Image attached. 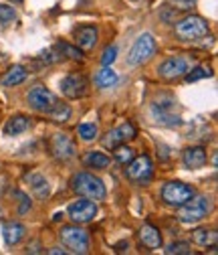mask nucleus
Listing matches in <instances>:
<instances>
[{
    "mask_svg": "<svg viewBox=\"0 0 218 255\" xmlns=\"http://www.w3.org/2000/svg\"><path fill=\"white\" fill-rule=\"evenodd\" d=\"M212 211V199L210 197H192L188 199L184 205H180V211H178V219L186 225L190 223H198L202 221L208 213Z\"/></svg>",
    "mask_w": 218,
    "mask_h": 255,
    "instance_id": "obj_1",
    "label": "nucleus"
},
{
    "mask_svg": "<svg viewBox=\"0 0 218 255\" xmlns=\"http://www.w3.org/2000/svg\"><path fill=\"white\" fill-rule=\"evenodd\" d=\"M73 190L81 197L93 199V201H101L105 199V184L89 172H79L73 176Z\"/></svg>",
    "mask_w": 218,
    "mask_h": 255,
    "instance_id": "obj_2",
    "label": "nucleus"
},
{
    "mask_svg": "<svg viewBox=\"0 0 218 255\" xmlns=\"http://www.w3.org/2000/svg\"><path fill=\"white\" fill-rule=\"evenodd\" d=\"M208 35V22L202 16H186L176 24V37L182 41H198Z\"/></svg>",
    "mask_w": 218,
    "mask_h": 255,
    "instance_id": "obj_3",
    "label": "nucleus"
},
{
    "mask_svg": "<svg viewBox=\"0 0 218 255\" xmlns=\"http://www.w3.org/2000/svg\"><path fill=\"white\" fill-rule=\"evenodd\" d=\"M59 237L63 241V245L69 247L73 253H87L89 251V235L81 227H73V225L63 227Z\"/></svg>",
    "mask_w": 218,
    "mask_h": 255,
    "instance_id": "obj_4",
    "label": "nucleus"
},
{
    "mask_svg": "<svg viewBox=\"0 0 218 255\" xmlns=\"http://www.w3.org/2000/svg\"><path fill=\"white\" fill-rule=\"evenodd\" d=\"M192 197H194V188L184 182H168L162 188V199L172 207H180Z\"/></svg>",
    "mask_w": 218,
    "mask_h": 255,
    "instance_id": "obj_5",
    "label": "nucleus"
},
{
    "mask_svg": "<svg viewBox=\"0 0 218 255\" xmlns=\"http://www.w3.org/2000/svg\"><path fill=\"white\" fill-rule=\"evenodd\" d=\"M153 51H155V41H153V37L151 35H142L136 43H134V47H132V51H130V55H128V63L132 67H136V65H142L144 61H147L151 55H153Z\"/></svg>",
    "mask_w": 218,
    "mask_h": 255,
    "instance_id": "obj_6",
    "label": "nucleus"
},
{
    "mask_svg": "<svg viewBox=\"0 0 218 255\" xmlns=\"http://www.w3.org/2000/svg\"><path fill=\"white\" fill-rule=\"evenodd\" d=\"M151 160L144 154V156H136L132 162H128V168H126V174L132 182L136 184H144L151 178Z\"/></svg>",
    "mask_w": 218,
    "mask_h": 255,
    "instance_id": "obj_7",
    "label": "nucleus"
},
{
    "mask_svg": "<svg viewBox=\"0 0 218 255\" xmlns=\"http://www.w3.org/2000/svg\"><path fill=\"white\" fill-rule=\"evenodd\" d=\"M26 100H28V106L35 108L37 112H49V110L55 106V102H57V98L53 95V91H49L45 85L33 87V89L28 91Z\"/></svg>",
    "mask_w": 218,
    "mask_h": 255,
    "instance_id": "obj_8",
    "label": "nucleus"
},
{
    "mask_svg": "<svg viewBox=\"0 0 218 255\" xmlns=\"http://www.w3.org/2000/svg\"><path fill=\"white\" fill-rule=\"evenodd\" d=\"M51 152H53V156L57 158V160L67 162V160H71V158H75L77 148H75V142L69 136L55 134L53 140H51Z\"/></svg>",
    "mask_w": 218,
    "mask_h": 255,
    "instance_id": "obj_9",
    "label": "nucleus"
},
{
    "mask_svg": "<svg viewBox=\"0 0 218 255\" xmlns=\"http://www.w3.org/2000/svg\"><path fill=\"white\" fill-rule=\"evenodd\" d=\"M61 91L69 100H79L87 93V79L81 73H69L61 81Z\"/></svg>",
    "mask_w": 218,
    "mask_h": 255,
    "instance_id": "obj_10",
    "label": "nucleus"
},
{
    "mask_svg": "<svg viewBox=\"0 0 218 255\" xmlns=\"http://www.w3.org/2000/svg\"><path fill=\"white\" fill-rule=\"evenodd\" d=\"M186 71H188V63H186L184 57H170V59H166L162 65L158 67V73L164 79H168V81H174V79L184 77Z\"/></svg>",
    "mask_w": 218,
    "mask_h": 255,
    "instance_id": "obj_11",
    "label": "nucleus"
},
{
    "mask_svg": "<svg viewBox=\"0 0 218 255\" xmlns=\"http://www.w3.org/2000/svg\"><path fill=\"white\" fill-rule=\"evenodd\" d=\"M67 213L75 223H89L97 215V205L93 201H77L69 207Z\"/></svg>",
    "mask_w": 218,
    "mask_h": 255,
    "instance_id": "obj_12",
    "label": "nucleus"
},
{
    "mask_svg": "<svg viewBox=\"0 0 218 255\" xmlns=\"http://www.w3.org/2000/svg\"><path fill=\"white\" fill-rule=\"evenodd\" d=\"M172 106H174V102H168V104H153V106H151V118L158 122V124H162V126H178V124H180V116L170 112Z\"/></svg>",
    "mask_w": 218,
    "mask_h": 255,
    "instance_id": "obj_13",
    "label": "nucleus"
},
{
    "mask_svg": "<svg viewBox=\"0 0 218 255\" xmlns=\"http://www.w3.org/2000/svg\"><path fill=\"white\" fill-rule=\"evenodd\" d=\"M182 160H184V166L186 168H202L206 164V150L202 146H192V148H186L184 150V156H182Z\"/></svg>",
    "mask_w": 218,
    "mask_h": 255,
    "instance_id": "obj_14",
    "label": "nucleus"
},
{
    "mask_svg": "<svg viewBox=\"0 0 218 255\" xmlns=\"http://www.w3.org/2000/svg\"><path fill=\"white\" fill-rule=\"evenodd\" d=\"M24 233H26L24 225H20V223H14V221L4 223V227H2V235H4V241H6V245H8V247L18 245V243L22 241Z\"/></svg>",
    "mask_w": 218,
    "mask_h": 255,
    "instance_id": "obj_15",
    "label": "nucleus"
},
{
    "mask_svg": "<svg viewBox=\"0 0 218 255\" xmlns=\"http://www.w3.org/2000/svg\"><path fill=\"white\" fill-rule=\"evenodd\" d=\"M77 43H79V47L81 49H85V51H91L93 47H95V43H97V37H99V33H97V28L95 26H81L79 30H77Z\"/></svg>",
    "mask_w": 218,
    "mask_h": 255,
    "instance_id": "obj_16",
    "label": "nucleus"
},
{
    "mask_svg": "<svg viewBox=\"0 0 218 255\" xmlns=\"http://www.w3.org/2000/svg\"><path fill=\"white\" fill-rule=\"evenodd\" d=\"M140 239H142V243H144L147 249H158V247L162 245V235H160V231L155 229V227H151V225H144V227H142Z\"/></svg>",
    "mask_w": 218,
    "mask_h": 255,
    "instance_id": "obj_17",
    "label": "nucleus"
},
{
    "mask_svg": "<svg viewBox=\"0 0 218 255\" xmlns=\"http://www.w3.org/2000/svg\"><path fill=\"white\" fill-rule=\"evenodd\" d=\"M24 180L30 184V188L35 190V195H37L39 199H45V197L49 195V182H47V178H45L43 174L30 172V174L24 176Z\"/></svg>",
    "mask_w": 218,
    "mask_h": 255,
    "instance_id": "obj_18",
    "label": "nucleus"
},
{
    "mask_svg": "<svg viewBox=\"0 0 218 255\" xmlns=\"http://www.w3.org/2000/svg\"><path fill=\"white\" fill-rule=\"evenodd\" d=\"M24 79H26V69L22 65H14L4 73L2 79H0V85L2 87H14V85L22 83Z\"/></svg>",
    "mask_w": 218,
    "mask_h": 255,
    "instance_id": "obj_19",
    "label": "nucleus"
},
{
    "mask_svg": "<svg viewBox=\"0 0 218 255\" xmlns=\"http://www.w3.org/2000/svg\"><path fill=\"white\" fill-rule=\"evenodd\" d=\"M28 126H30V120L26 116H14L6 122L4 126V134L6 136H16V134H22L28 130Z\"/></svg>",
    "mask_w": 218,
    "mask_h": 255,
    "instance_id": "obj_20",
    "label": "nucleus"
},
{
    "mask_svg": "<svg viewBox=\"0 0 218 255\" xmlns=\"http://www.w3.org/2000/svg\"><path fill=\"white\" fill-rule=\"evenodd\" d=\"M83 164H85L87 168H97V170H103V168H107V166H109V158H107L105 154H101V152L91 150V152H87V154H85Z\"/></svg>",
    "mask_w": 218,
    "mask_h": 255,
    "instance_id": "obj_21",
    "label": "nucleus"
},
{
    "mask_svg": "<svg viewBox=\"0 0 218 255\" xmlns=\"http://www.w3.org/2000/svg\"><path fill=\"white\" fill-rule=\"evenodd\" d=\"M117 81H119V77H117V73H115L109 65H105V67L95 75V85H97V87H101V89L113 87Z\"/></svg>",
    "mask_w": 218,
    "mask_h": 255,
    "instance_id": "obj_22",
    "label": "nucleus"
},
{
    "mask_svg": "<svg viewBox=\"0 0 218 255\" xmlns=\"http://www.w3.org/2000/svg\"><path fill=\"white\" fill-rule=\"evenodd\" d=\"M192 239L196 245H202V247H208V245H216L218 241V235L216 231H208V229H196L192 233Z\"/></svg>",
    "mask_w": 218,
    "mask_h": 255,
    "instance_id": "obj_23",
    "label": "nucleus"
},
{
    "mask_svg": "<svg viewBox=\"0 0 218 255\" xmlns=\"http://www.w3.org/2000/svg\"><path fill=\"white\" fill-rule=\"evenodd\" d=\"M55 122H67L69 118H71V108L67 106V104H59V102H55V106L47 112Z\"/></svg>",
    "mask_w": 218,
    "mask_h": 255,
    "instance_id": "obj_24",
    "label": "nucleus"
},
{
    "mask_svg": "<svg viewBox=\"0 0 218 255\" xmlns=\"http://www.w3.org/2000/svg\"><path fill=\"white\" fill-rule=\"evenodd\" d=\"M115 150V160L117 162H121V164H128V162H132L134 158H136V152L132 150V148H128V146H117V148H113Z\"/></svg>",
    "mask_w": 218,
    "mask_h": 255,
    "instance_id": "obj_25",
    "label": "nucleus"
},
{
    "mask_svg": "<svg viewBox=\"0 0 218 255\" xmlns=\"http://www.w3.org/2000/svg\"><path fill=\"white\" fill-rule=\"evenodd\" d=\"M16 18H18V14H16V10H14L12 6H8V4H0V24H2V26H8V24H12Z\"/></svg>",
    "mask_w": 218,
    "mask_h": 255,
    "instance_id": "obj_26",
    "label": "nucleus"
},
{
    "mask_svg": "<svg viewBox=\"0 0 218 255\" xmlns=\"http://www.w3.org/2000/svg\"><path fill=\"white\" fill-rule=\"evenodd\" d=\"M121 142H123L121 132H119V128H115V130H111V132H107V134H105V138H103V148L113 150V148H117Z\"/></svg>",
    "mask_w": 218,
    "mask_h": 255,
    "instance_id": "obj_27",
    "label": "nucleus"
},
{
    "mask_svg": "<svg viewBox=\"0 0 218 255\" xmlns=\"http://www.w3.org/2000/svg\"><path fill=\"white\" fill-rule=\"evenodd\" d=\"M77 132H79V136H81L85 142H91V140L97 138V126H95V124H81V126L77 128Z\"/></svg>",
    "mask_w": 218,
    "mask_h": 255,
    "instance_id": "obj_28",
    "label": "nucleus"
},
{
    "mask_svg": "<svg viewBox=\"0 0 218 255\" xmlns=\"http://www.w3.org/2000/svg\"><path fill=\"white\" fill-rule=\"evenodd\" d=\"M212 75V71H210V67H196V69H192V71H186V81L188 83H192V81H198V79H204V77H210Z\"/></svg>",
    "mask_w": 218,
    "mask_h": 255,
    "instance_id": "obj_29",
    "label": "nucleus"
},
{
    "mask_svg": "<svg viewBox=\"0 0 218 255\" xmlns=\"http://www.w3.org/2000/svg\"><path fill=\"white\" fill-rule=\"evenodd\" d=\"M168 255H188L190 253V245L188 243H172L164 249Z\"/></svg>",
    "mask_w": 218,
    "mask_h": 255,
    "instance_id": "obj_30",
    "label": "nucleus"
},
{
    "mask_svg": "<svg viewBox=\"0 0 218 255\" xmlns=\"http://www.w3.org/2000/svg\"><path fill=\"white\" fill-rule=\"evenodd\" d=\"M57 51H61V53H65L67 57H71V59H75V61L83 57L79 49H75V47H71V45H67V43H57Z\"/></svg>",
    "mask_w": 218,
    "mask_h": 255,
    "instance_id": "obj_31",
    "label": "nucleus"
},
{
    "mask_svg": "<svg viewBox=\"0 0 218 255\" xmlns=\"http://www.w3.org/2000/svg\"><path fill=\"white\" fill-rule=\"evenodd\" d=\"M119 132H121L123 142H126V140H132V138H136V128H134V124H132V122L121 124V126H119Z\"/></svg>",
    "mask_w": 218,
    "mask_h": 255,
    "instance_id": "obj_32",
    "label": "nucleus"
},
{
    "mask_svg": "<svg viewBox=\"0 0 218 255\" xmlns=\"http://www.w3.org/2000/svg\"><path fill=\"white\" fill-rule=\"evenodd\" d=\"M115 57H117V47H107V49L103 51L101 63H103V65H111V63L115 61Z\"/></svg>",
    "mask_w": 218,
    "mask_h": 255,
    "instance_id": "obj_33",
    "label": "nucleus"
},
{
    "mask_svg": "<svg viewBox=\"0 0 218 255\" xmlns=\"http://www.w3.org/2000/svg\"><path fill=\"white\" fill-rule=\"evenodd\" d=\"M170 2L174 4V8H180V10H190V8H194L196 0H170Z\"/></svg>",
    "mask_w": 218,
    "mask_h": 255,
    "instance_id": "obj_34",
    "label": "nucleus"
},
{
    "mask_svg": "<svg viewBox=\"0 0 218 255\" xmlns=\"http://www.w3.org/2000/svg\"><path fill=\"white\" fill-rule=\"evenodd\" d=\"M18 199H20V209H18V213L20 215H24L26 211H28V207H30V201H28V197L26 195H22V193H18V190H16V193H14Z\"/></svg>",
    "mask_w": 218,
    "mask_h": 255,
    "instance_id": "obj_35",
    "label": "nucleus"
},
{
    "mask_svg": "<svg viewBox=\"0 0 218 255\" xmlns=\"http://www.w3.org/2000/svg\"><path fill=\"white\" fill-rule=\"evenodd\" d=\"M47 253H49V255H65L67 251H65V249H61V247H53V249H49Z\"/></svg>",
    "mask_w": 218,
    "mask_h": 255,
    "instance_id": "obj_36",
    "label": "nucleus"
},
{
    "mask_svg": "<svg viewBox=\"0 0 218 255\" xmlns=\"http://www.w3.org/2000/svg\"><path fill=\"white\" fill-rule=\"evenodd\" d=\"M12 2H16V4H20V2H22V0H12Z\"/></svg>",
    "mask_w": 218,
    "mask_h": 255,
    "instance_id": "obj_37",
    "label": "nucleus"
},
{
    "mask_svg": "<svg viewBox=\"0 0 218 255\" xmlns=\"http://www.w3.org/2000/svg\"><path fill=\"white\" fill-rule=\"evenodd\" d=\"M0 213H2V209H0Z\"/></svg>",
    "mask_w": 218,
    "mask_h": 255,
    "instance_id": "obj_38",
    "label": "nucleus"
}]
</instances>
